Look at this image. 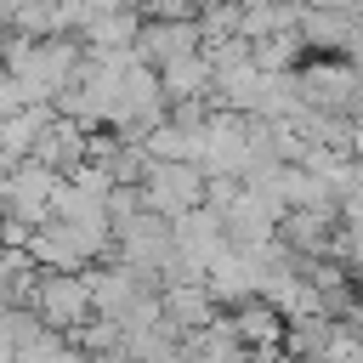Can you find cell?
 I'll use <instances>...</instances> for the list:
<instances>
[{
    "instance_id": "14",
    "label": "cell",
    "mask_w": 363,
    "mask_h": 363,
    "mask_svg": "<svg viewBox=\"0 0 363 363\" xmlns=\"http://www.w3.org/2000/svg\"><path fill=\"white\" fill-rule=\"evenodd\" d=\"M142 23H147V11H136V6H102L96 23L85 28V45H136Z\"/></svg>"
},
{
    "instance_id": "13",
    "label": "cell",
    "mask_w": 363,
    "mask_h": 363,
    "mask_svg": "<svg viewBox=\"0 0 363 363\" xmlns=\"http://www.w3.org/2000/svg\"><path fill=\"white\" fill-rule=\"evenodd\" d=\"M187 357H250V340H244V329H238V318L233 312H221V318H210V323H199V329H187Z\"/></svg>"
},
{
    "instance_id": "11",
    "label": "cell",
    "mask_w": 363,
    "mask_h": 363,
    "mask_svg": "<svg viewBox=\"0 0 363 363\" xmlns=\"http://www.w3.org/2000/svg\"><path fill=\"white\" fill-rule=\"evenodd\" d=\"M164 318L182 329H199V323L221 318V301L204 278H176V284H164Z\"/></svg>"
},
{
    "instance_id": "12",
    "label": "cell",
    "mask_w": 363,
    "mask_h": 363,
    "mask_svg": "<svg viewBox=\"0 0 363 363\" xmlns=\"http://www.w3.org/2000/svg\"><path fill=\"white\" fill-rule=\"evenodd\" d=\"M159 79H164V96H170V102H176V96H210V85H216L210 51L199 45V51H182V57L159 62Z\"/></svg>"
},
{
    "instance_id": "16",
    "label": "cell",
    "mask_w": 363,
    "mask_h": 363,
    "mask_svg": "<svg viewBox=\"0 0 363 363\" xmlns=\"http://www.w3.org/2000/svg\"><path fill=\"white\" fill-rule=\"evenodd\" d=\"M329 335H335V312H329V306L295 312V318H289V335H284V352H295V357H323Z\"/></svg>"
},
{
    "instance_id": "18",
    "label": "cell",
    "mask_w": 363,
    "mask_h": 363,
    "mask_svg": "<svg viewBox=\"0 0 363 363\" xmlns=\"http://www.w3.org/2000/svg\"><path fill=\"white\" fill-rule=\"evenodd\" d=\"M147 17H199V0H147Z\"/></svg>"
},
{
    "instance_id": "9",
    "label": "cell",
    "mask_w": 363,
    "mask_h": 363,
    "mask_svg": "<svg viewBox=\"0 0 363 363\" xmlns=\"http://www.w3.org/2000/svg\"><path fill=\"white\" fill-rule=\"evenodd\" d=\"M45 125H57V102H34L17 113H0V164H17L34 153V142L45 136Z\"/></svg>"
},
{
    "instance_id": "1",
    "label": "cell",
    "mask_w": 363,
    "mask_h": 363,
    "mask_svg": "<svg viewBox=\"0 0 363 363\" xmlns=\"http://www.w3.org/2000/svg\"><path fill=\"white\" fill-rule=\"evenodd\" d=\"M34 312L57 329H85L96 318V284L85 267H45L40 272V289H34Z\"/></svg>"
},
{
    "instance_id": "7",
    "label": "cell",
    "mask_w": 363,
    "mask_h": 363,
    "mask_svg": "<svg viewBox=\"0 0 363 363\" xmlns=\"http://www.w3.org/2000/svg\"><path fill=\"white\" fill-rule=\"evenodd\" d=\"M221 221H227V238H233V244H267V238H278L284 210H278L272 199H261V193L244 182V193L221 210Z\"/></svg>"
},
{
    "instance_id": "6",
    "label": "cell",
    "mask_w": 363,
    "mask_h": 363,
    "mask_svg": "<svg viewBox=\"0 0 363 363\" xmlns=\"http://www.w3.org/2000/svg\"><path fill=\"white\" fill-rule=\"evenodd\" d=\"M199 45H204V23L199 17H147L142 34H136V51L153 68L170 62V57H182V51H199Z\"/></svg>"
},
{
    "instance_id": "15",
    "label": "cell",
    "mask_w": 363,
    "mask_h": 363,
    "mask_svg": "<svg viewBox=\"0 0 363 363\" xmlns=\"http://www.w3.org/2000/svg\"><path fill=\"white\" fill-rule=\"evenodd\" d=\"M142 142H147V153H153V159H199V153H204V130H193V125L170 119V113H164Z\"/></svg>"
},
{
    "instance_id": "8",
    "label": "cell",
    "mask_w": 363,
    "mask_h": 363,
    "mask_svg": "<svg viewBox=\"0 0 363 363\" xmlns=\"http://www.w3.org/2000/svg\"><path fill=\"white\" fill-rule=\"evenodd\" d=\"M233 318H238V329H244V340H250V357H272V352H284L289 312H284L278 301L250 295V301H238V306H233Z\"/></svg>"
},
{
    "instance_id": "19",
    "label": "cell",
    "mask_w": 363,
    "mask_h": 363,
    "mask_svg": "<svg viewBox=\"0 0 363 363\" xmlns=\"http://www.w3.org/2000/svg\"><path fill=\"white\" fill-rule=\"evenodd\" d=\"M346 57H352V62L363 68V23H357V40H352V51H346Z\"/></svg>"
},
{
    "instance_id": "20",
    "label": "cell",
    "mask_w": 363,
    "mask_h": 363,
    "mask_svg": "<svg viewBox=\"0 0 363 363\" xmlns=\"http://www.w3.org/2000/svg\"><path fill=\"white\" fill-rule=\"evenodd\" d=\"M352 278H357V289H363V261H357V267H352Z\"/></svg>"
},
{
    "instance_id": "17",
    "label": "cell",
    "mask_w": 363,
    "mask_h": 363,
    "mask_svg": "<svg viewBox=\"0 0 363 363\" xmlns=\"http://www.w3.org/2000/svg\"><path fill=\"white\" fill-rule=\"evenodd\" d=\"M301 51H306V40H301V28H278V34H267V40H255V68H295L301 62Z\"/></svg>"
},
{
    "instance_id": "2",
    "label": "cell",
    "mask_w": 363,
    "mask_h": 363,
    "mask_svg": "<svg viewBox=\"0 0 363 363\" xmlns=\"http://www.w3.org/2000/svg\"><path fill=\"white\" fill-rule=\"evenodd\" d=\"M204 187H210V170L199 159H153L147 176H142L147 204L164 210V216H182V210L204 204Z\"/></svg>"
},
{
    "instance_id": "3",
    "label": "cell",
    "mask_w": 363,
    "mask_h": 363,
    "mask_svg": "<svg viewBox=\"0 0 363 363\" xmlns=\"http://www.w3.org/2000/svg\"><path fill=\"white\" fill-rule=\"evenodd\" d=\"M57 187H62V170H57V164H45V159H34V153H28V159H17V164H6V176H0L6 210L28 216V221H51Z\"/></svg>"
},
{
    "instance_id": "4",
    "label": "cell",
    "mask_w": 363,
    "mask_h": 363,
    "mask_svg": "<svg viewBox=\"0 0 363 363\" xmlns=\"http://www.w3.org/2000/svg\"><path fill=\"white\" fill-rule=\"evenodd\" d=\"M250 159H255V147H250V113L216 108L210 125H204V153H199V164H204L210 176H244Z\"/></svg>"
},
{
    "instance_id": "5",
    "label": "cell",
    "mask_w": 363,
    "mask_h": 363,
    "mask_svg": "<svg viewBox=\"0 0 363 363\" xmlns=\"http://www.w3.org/2000/svg\"><path fill=\"white\" fill-rule=\"evenodd\" d=\"M227 244H233V238H227V221H221L216 204H193V210L176 216V250H182V261H193L199 272H210V261H216Z\"/></svg>"
},
{
    "instance_id": "10",
    "label": "cell",
    "mask_w": 363,
    "mask_h": 363,
    "mask_svg": "<svg viewBox=\"0 0 363 363\" xmlns=\"http://www.w3.org/2000/svg\"><path fill=\"white\" fill-rule=\"evenodd\" d=\"M301 40H306V51H352V40H357V11H352V6H306Z\"/></svg>"
}]
</instances>
